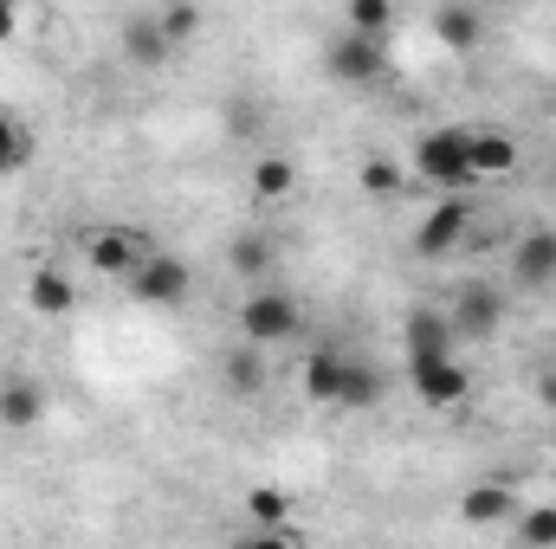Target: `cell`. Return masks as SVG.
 <instances>
[{
    "instance_id": "cell-1",
    "label": "cell",
    "mask_w": 556,
    "mask_h": 549,
    "mask_svg": "<svg viewBox=\"0 0 556 549\" xmlns=\"http://www.w3.org/2000/svg\"><path fill=\"white\" fill-rule=\"evenodd\" d=\"M78 253H85V266L98 278H124V284H130V278L155 259V240H149L142 227H91V233L78 240Z\"/></svg>"
},
{
    "instance_id": "cell-2",
    "label": "cell",
    "mask_w": 556,
    "mask_h": 549,
    "mask_svg": "<svg viewBox=\"0 0 556 549\" xmlns=\"http://www.w3.org/2000/svg\"><path fill=\"white\" fill-rule=\"evenodd\" d=\"M298 323H304V310H298V297H291V291H253V297H247V310H240V330H247V343H253V349L291 343V336H298Z\"/></svg>"
},
{
    "instance_id": "cell-3",
    "label": "cell",
    "mask_w": 556,
    "mask_h": 549,
    "mask_svg": "<svg viewBox=\"0 0 556 549\" xmlns=\"http://www.w3.org/2000/svg\"><path fill=\"white\" fill-rule=\"evenodd\" d=\"M415 168L433 188H466V181H479L472 162H466V130H427V137L415 142Z\"/></svg>"
},
{
    "instance_id": "cell-4",
    "label": "cell",
    "mask_w": 556,
    "mask_h": 549,
    "mask_svg": "<svg viewBox=\"0 0 556 549\" xmlns=\"http://www.w3.org/2000/svg\"><path fill=\"white\" fill-rule=\"evenodd\" d=\"M459 240H472V201H466V194H446V201L420 220L415 246H420V259H440V253H453Z\"/></svg>"
},
{
    "instance_id": "cell-5",
    "label": "cell",
    "mask_w": 556,
    "mask_h": 549,
    "mask_svg": "<svg viewBox=\"0 0 556 549\" xmlns=\"http://www.w3.org/2000/svg\"><path fill=\"white\" fill-rule=\"evenodd\" d=\"M408 382H415V395L427 408H459L466 395H472V375L446 356V362H408Z\"/></svg>"
},
{
    "instance_id": "cell-6",
    "label": "cell",
    "mask_w": 556,
    "mask_h": 549,
    "mask_svg": "<svg viewBox=\"0 0 556 549\" xmlns=\"http://www.w3.org/2000/svg\"><path fill=\"white\" fill-rule=\"evenodd\" d=\"M382 39H356V33H343V39H330V78H343V85H376L382 78Z\"/></svg>"
},
{
    "instance_id": "cell-7",
    "label": "cell",
    "mask_w": 556,
    "mask_h": 549,
    "mask_svg": "<svg viewBox=\"0 0 556 549\" xmlns=\"http://www.w3.org/2000/svg\"><path fill=\"white\" fill-rule=\"evenodd\" d=\"M130 291H137L142 304H181L188 291H194V272H188V259H168V253H155L137 278H130Z\"/></svg>"
},
{
    "instance_id": "cell-8",
    "label": "cell",
    "mask_w": 556,
    "mask_h": 549,
    "mask_svg": "<svg viewBox=\"0 0 556 549\" xmlns=\"http://www.w3.org/2000/svg\"><path fill=\"white\" fill-rule=\"evenodd\" d=\"M511 272H518V284H531V291L556 284V227H531V233L518 240V259H511Z\"/></svg>"
},
{
    "instance_id": "cell-9",
    "label": "cell",
    "mask_w": 556,
    "mask_h": 549,
    "mask_svg": "<svg viewBox=\"0 0 556 549\" xmlns=\"http://www.w3.org/2000/svg\"><path fill=\"white\" fill-rule=\"evenodd\" d=\"M453 356V317L415 310L408 317V362H446Z\"/></svg>"
},
{
    "instance_id": "cell-10",
    "label": "cell",
    "mask_w": 556,
    "mask_h": 549,
    "mask_svg": "<svg viewBox=\"0 0 556 549\" xmlns=\"http://www.w3.org/2000/svg\"><path fill=\"white\" fill-rule=\"evenodd\" d=\"M498 317H505V297H498V291H485V284H466V291H459L453 336H492V330H498Z\"/></svg>"
},
{
    "instance_id": "cell-11",
    "label": "cell",
    "mask_w": 556,
    "mask_h": 549,
    "mask_svg": "<svg viewBox=\"0 0 556 549\" xmlns=\"http://www.w3.org/2000/svg\"><path fill=\"white\" fill-rule=\"evenodd\" d=\"M46 420V388L33 375H7L0 382V426H39Z\"/></svg>"
},
{
    "instance_id": "cell-12",
    "label": "cell",
    "mask_w": 556,
    "mask_h": 549,
    "mask_svg": "<svg viewBox=\"0 0 556 549\" xmlns=\"http://www.w3.org/2000/svg\"><path fill=\"white\" fill-rule=\"evenodd\" d=\"M433 39L446 52H472L485 39V13L479 7H433Z\"/></svg>"
},
{
    "instance_id": "cell-13",
    "label": "cell",
    "mask_w": 556,
    "mask_h": 549,
    "mask_svg": "<svg viewBox=\"0 0 556 549\" xmlns=\"http://www.w3.org/2000/svg\"><path fill=\"white\" fill-rule=\"evenodd\" d=\"M343 375H350V356H330V349H317V356L304 362V401H317V408H337V401H343Z\"/></svg>"
},
{
    "instance_id": "cell-14",
    "label": "cell",
    "mask_w": 556,
    "mask_h": 549,
    "mask_svg": "<svg viewBox=\"0 0 556 549\" xmlns=\"http://www.w3.org/2000/svg\"><path fill=\"white\" fill-rule=\"evenodd\" d=\"M505 518H518V498H511L505 485H472V491L459 498V524H472V531H492V524H505Z\"/></svg>"
},
{
    "instance_id": "cell-15",
    "label": "cell",
    "mask_w": 556,
    "mask_h": 549,
    "mask_svg": "<svg viewBox=\"0 0 556 549\" xmlns=\"http://www.w3.org/2000/svg\"><path fill=\"white\" fill-rule=\"evenodd\" d=\"M466 162H472V175H511L518 168V142L505 130H466Z\"/></svg>"
},
{
    "instance_id": "cell-16",
    "label": "cell",
    "mask_w": 556,
    "mask_h": 549,
    "mask_svg": "<svg viewBox=\"0 0 556 549\" xmlns=\"http://www.w3.org/2000/svg\"><path fill=\"white\" fill-rule=\"evenodd\" d=\"M124 52H130V65H162L175 46L162 39L155 13H130V20H124Z\"/></svg>"
},
{
    "instance_id": "cell-17",
    "label": "cell",
    "mask_w": 556,
    "mask_h": 549,
    "mask_svg": "<svg viewBox=\"0 0 556 549\" xmlns=\"http://www.w3.org/2000/svg\"><path fill=\"white\" fill-rule=\"evenodd\" d=\"M33 310H39V317H72V310H78L72 278L52 272V266H39V272H33Z\"/></svg>"
},
{
    "instance_id": "cell-18",
    "label": "cell",
    "mask_w": 556,
    "mask_h": 549,
    "mask_svg": "<svg viewBox=\"0 0 556 549\" xmlns=\"http://www.w3.org/2000/svg\"><path fill=\"white\" fill-rule=\"evenodd\" d=\"M298 188V162L291 155H260V168H253V194L260 201H285Z\"/></svg>"
},
{
    "instance_id": "cell-19",
    "label": "cell",
    "mask_w": 556,
    "mask_h": 549,
    "mask_svg": "<svg viewBox=\"0 0 556 549\" xmlns=\"http://www.w3.org/2000/svg\"><path fill=\"white\" fill-rule=\"evenodd\" d=\"M247 518H253V531H285V518H291V491H278V485H253V491H247Z\"/></svg>"
},
{
    "instance_id": "cell-20",
    "label": "cell",
    "mask_w": 556,
    "mask_h": 549,
    "mask_svg": "<svg viewBox=\"0 0 556 549\" xmlns=\"http://www.w3.org/2000/svg\"><path fill=\"white\" fill-rule=\"evenodd\" d=\"M26 162H33V130L0 111V175H20Z\"/></svg>"
},
{
    "instance_id": "cell-21",
    "label": "cell",
    "mask_w": 556,
    "mask_h": 549,
    "mask_svg": "<svg viewBox=\"0 0 556 549\" xmlns=\"http://www.w3.org/2000/svg\"><path fill=\"white\" fill-rule=\"evenodd\" d=\"M227 388H233V395H260V388H266V356H260L253 343L227 356Z\"/></svg>"
},
{
    "instance_id": "cell-22",
    "label": "cell",
    "mask_w": 556,
    "mask_h": 549,
    "mask_svg": "<svg viewBox=\"0 0 556 549\" xmlns=\"http://www.w3.org/2000/svg\"><path fill=\"white\" fill-rule=\"evenodd\" d=\"M376 401H382V375H376L369 362H350V375H343V401H337V408L363 413V408H376Z\"/></svg>"
},
{
    "instance_id": "cell-23",
    "label": "cell",
    "mask_w": 556,
    "mask_h": 549,
    "mask_svg": "<svg viewBox=\"0 0 556 549\" xmlns=\"http://www.w3.org/2000/svg\"><path fill=\"white\" fill-rule=\"evenodd\" d=\"M389 26H395L389 0H350V33L356 39H389Z\"/></svg>"
},
{
    "instance_id": "cell-24",
    "label": "cell",
    "mask_w": 556,
    "mask_h": 549,
    "mask_svg": "<svg viewBox=\"0 0 556 549\" xmlns=\"http://www.w3.org/2000/svg\"><path fill=\"white\" fill-rule=\"evenodd\" d=\"M518 537L531 549H556V505H531L518 511Z\"/></svg>"
},
{
    "instance_id": "cell-25",
    "label": "cell",
    "mask_w": 556,
    "mask_h": 549,
    "mask_svg": "<svg viewBox=\"0 0 556 549\" xmlns=\"http://www.w3.org/2000/svg\"><path fill=\"white\" fill-rule=\"evenodd\" d=\"M155 26H162V39H168V46H181V39H194V33H201V7H162V13H155Z\"/></svg>"
},
{
    "instance_id": "cell-26",
    "label": "cell",
    "mask_w": 556,
    "mask_h": 549,
    "mask_svg": "<svg viewBox=\"0 0 556 549\" xmlns=\"http://www.w3.org/2000/svg\"><path fill=\"white\" fill-rule=\"evenodd\" d=\"M395 188H402V162L369 155V162H363V194H395Z\"/></svg>"
},
{
    "instance_id": "cell-27",
    "label": "cell",
    "mask_w": 556,
    "mask_h": 549,
    "mask_svg": "<svg viewBox=\"0 0 556 549\" xmlns=\"http://www.w3.org/2000/svg\"><path fill=\"white\" fill-rule=\"evenodd\" d=\"M233 266H240V272H266V266H273V240H266V233H247V240L233 246Z\"/></svg>"
},
{
    "instance_id": "cell-28",
    "label": "cell",
    "mask_w": 556,
    "mask_h": 549,
    "mask_svg": "<svg viewBox=\"0 0 556 549\" xmlns=\"http://www.w3.org/2000/svg\"><path fill=\"white\" fill-rule=\"evenodd\" d=\"M227 549H298L285 531H247V537H233Z\"/></svg>"
},
{
    "instance_id": "cell-29",
    "label": "cell",
    "mask_w": 556,
    "mask_h": 549,
    "mask_svg": "<svg viewBox=\"0 0 556 549\" xmlns=\"http://www.w3.org/2000/svg\"><path fill=\"white\" fill-rule=\"evenodd\" d=\"M538 401L556 413V362H544V369H538Z\"/></svg>"
},
{
    "instance_id": "cell-30",
    "label": "cell",
    "mask_w": 556,
    "mask_h": 549,
    "mask_svg": "<svg viewBox=\"0 0 556 549\" xmlns=\"http://www.w3.org/2000/svg\"><path fill=\"white\" fill-rule=\"evenodd\" d=\"M13 33H20V7H13V0H0V46H7Z\"/></svg>"
},
{
    "instance_id": "cell-31",
    "label": "cell",
    "mask_w": 556,
    "mask_h": 549,
    "mask_svg": "<svg viewBox=\"0 0 556 549\" xmlns=\"http://www.w3.org/2000/svg\"><path fill=\"white\" fill-rule=\"evenodd\" d=\"M233 130H240V137H253V130H260V111H253V104H240V111H233Z\"/></svg>"
}]
</instances>
